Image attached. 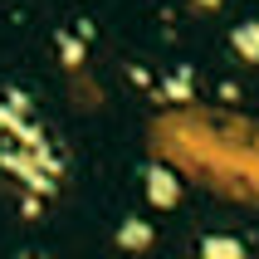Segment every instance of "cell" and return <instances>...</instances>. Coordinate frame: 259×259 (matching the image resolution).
I'll return each mask as SVG.
<instances>
[{"label": "cell", "mask_w": 259, "mask_h": 259, "mask_svg": "<svg viewBox=\"0 0 259 259\" xmlns=\"http://www.w3.org/2000/svg\"><path fill=\"white\" fill-rule=\"evenodd\" d=\"M147 161H157L186 191L220 205L259 210V122L235 108L166 103L142 127Z\"/></svg>", "instance_id": "6da1fadb"}, {"label": "cell", "mask_w": 259, "mask_h": 259, "mask_svg": "<svg viewBox=\"0 0 259 259\" xmlns=\"http://www.w3.org/2000/svg\"><path fill=\"white\" fill-rule=\"evenodd\" d=\"M142 176H147V201L161 205V210H171V205L181 201V191H186L171 171H166V166H157V161H147V171H142Z\"/></svg>", "instance_id": "7a4b0ae2"}, {"label": "cell", "mask_w": 259, "mask_h": 259, "mask_svg": "<svg viewBox=\"0 0 259 259\" xmlns=\"http://www.w3.org/2000/svg\"><path fill=\"white\" fill-rule=\"evenodd\" d=\"M201 259H249V245L240 235H205L201 245H196Z\"/></svg>", "instance_id": "3957f363"}, {"label": "cell", "mask_w": 259, "mask_h": 259, "mask_svg": "<svg viewBox=\"0 0 259 259\" xmlns=\"http://www.w3.org/2000/svg\"><path fill=\"white\" fill-rule=\"evenodd\" d=\"M230 49H235V59L259 64V20H245V25L230 29Z\"/></svg>", "instance_id": "277c9868"}, {"label": "cell", "mask_w": 259, "mask_h": 259, "mask_svg": "<svg viewBox=\"0 0 259 259\" xmlns=\"http://www.w3.org/2000/svg\"><path fill=\"white\" fill-rule=\"evenodd\" d=\"M152 240H157V235H152L147 220H122V230H117V245L122 249H147Z\"/></svg>", "instance_id": "5b68a950"}, {"label": "cell", "mask_w": 259, "mask_h": 259, "mask_svg": "<svg viewBox=\"0 0 259 259\" xmlns=\"http://www.w3.org/2000/svg\"><path fill=\"white\" fill-rule=\"evenodd\" d=\"M196 5H210V10H215V5H220V0H196Z\"/></svg>", "instance_id": "8992f818"}]
</instances>
